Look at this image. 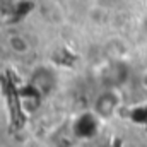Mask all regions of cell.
<instances>
[{"mask_svg":"<svg viewBox=\"0 0 147 147\" xmlns=\"http://www.w3.org/2000/svg\"><path fill=\"white\" fill-rule=\"evenodd\" d=\"M7 46L14 53H17V55H26L31 50L29 39L26 36H22V34H10V36L7 38Z\"/></svg>","mask_w":147,"mask_h":147,"instance_id":"cell-1","label":"cell"}]
</instances>
